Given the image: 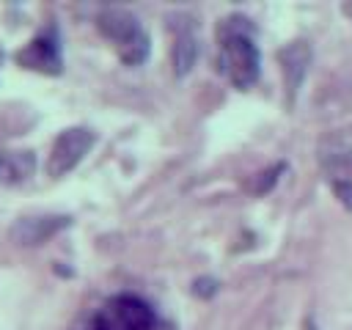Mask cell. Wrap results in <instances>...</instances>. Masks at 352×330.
Returning <instances> with one entry per match:
<instances>
[{"label": "cell", "instance_id": "1", "mask_svg": "<svg viewBox=\"0 0 352 330\" xmlns=\"http://www.w3.org/2000/svg\"><path fill=\"white\" fill-rule=\"evenodd\" d=\"M217 69L234 88H250L258 80V47L253 41V25L242 14H231L217 28Z\"/></svg>", "mask_w": 352, "mask_h": 330}, {"label": "cell", "instance_id": "2", "mask_svg": "<svg viewBox=\"0 0 352 330\" xmlns=\"http://www.w3.org/2000/svg\"><path fill=\"white\" fill-rule=\"evenodd\" d=\"M154 311L135 294H116L102 302L77 330H154Z\"/></svg>", "mask_w": 352, "mask_h": 330}, {"label": "cell", "instance_id": "3", "mask_svg": "<svg viewBox=\"0 0 352 330\" xmlns=\"http://www.w3.org/2000/svg\"><path fill=\"white\" fill-rule=\"evenodd\" d=\"M96 28L104 38H110L118 50V58L126 66H138L148 58V36L135 14L124 8H104L96 16Z\"/></svg>", "mask_w": 352, "mask_h": 330}, {"label": "cell", "instance_id": "4", "mask_svg": "<svg viewBox=\"0 0 352 330\" xmlns=\"http://www.w3.org/2000/svg\"><path fill=\"white\" fill-rule=\"evenodd\" d=\"M96 143V135L88 129V126H69L63 129L52 148H50V157H47V173L50 176H66L69 170H74L80 165V160L94 148Z\"/></svg>", "mask_w": 352, "mask_h": 330}, {"label": "cell", "instance_id": "5", "mask_svg": "<svg viewBox=\"0 0 352 330\" xmlns=\"http://www.w3.org/2000/svg\"><path fill=\"white\" fill-rule=\"evenodd\" d=\"M14 58L25 69H33V72H41V74H60L63 58H60V38H58L55 25H50L36 38H30Z\"/></svg>", "mask_w": 352, "mask_h": 330}, {"label": "cell", "instance_id": "6", "mask_svg": "<svg viewBox=\"0 0 352 330\" xmlns=\"http://www.w3.org/2000/svg\"><path fill=\"white\" fill-rule=\"evenodd\" d=\"M72 220L66 214H25L19 220H14L8 236L16 242V245H25V248H36L41 242H47L50 236H55L58 231H63Z\"/></svg>", "mask_w": 352, "mask_h": 330}, {"label": "cell", "instance_id": "7", "mask_svg": "<svg viewBox=\"0 0 352 330\" xmlns=\"http://www.w3.org/2000/svg\"><path fill=\"white\" fill-rule=\"evenodd\" d=\"M170 30H173V72L176 77L190 74V69L198 60V36H195V22L187 14L170 16Z\"/></svg>", "mask_w": 352, "mask_h": 330}, {"label": "cell", "instance_id": "8", "mask_svg": "<svg viewBox=\"0 0 352 330\" xmlns=\"http://www.w3.org/2000/svg\"><path fill=\"white\" fill-rule=\"evenodd\" d=\"M278 63H280V72H283V85H286V96H289V104L294 102L305 74H308V66H311V44L297 38V41H289L280 52H278Z\"/></svg>", "mask_w": 352, "mask_h": 330}, {"label": "cell", "instance_id": "9", "mask_svg": "<svg viewBox=\"0 0 352 330\" xmlns=\"http://www.w3.org/2000/svg\"><path fill=\"white\" fill-rule=\"evenodd\" d=\"M319 165L333 182H352V146L341 140H324L319 146Z\"/></svg>", "mask_w": 352, "mask_h": 330}, {"label": "cell", "instance_id": "10", "mask_svg": "<svg viewBox=\"0 0 352 330\" xmlns=\"http://www.w3.org/2000/svg\"><path fill=\"white\" fill-rule=\"evenodd\" d=\"M36 170L33 151H0V184H19Z\"/></svg>", "mask_w": 352, "mask_h": 330}, {"label": "cell", "instance_id": "11", "mask_svg": "<svg viewBox=\"0 0 352 330\" xmlns=\"http://www.w3.org/2000/svg\"><path fill=\"white\" fill-rule=\"evenodd\" d=\"M283 170V165H272L270 170H264V173H258V179L253 182V192H267L275 182H278V173Z\"/></svg>", "mask_w": 352, "mask_h": 330}, {"label": "cell", "instance_id": "12", "mask_svg": "<svg viewBox=\"0 0 352 330\" xmlns=\"http://www.w3.org/2000/svg\"><path fill=\"white\" fill-rule=\"evenodd\" d=\"M192 292H195L198 297H212V294L217 292V280H212V278H198V280L192 283Z\"/></svg>", "mask_w": 352, "mask_h": 330}, {"label": "cell", "instance_id": "13", "mask_svg": "<svg viewBox=\"0 0 352 330\" xmlns=\"http://www.w3.org/2000/svg\"><path fill=\"white\" fill-rule=\"evenodd\" d=\"M333 190H336L338 201H341L346 209H352V182H333Z\"/></svg>", "mask_w": 352, "mask_h": 330}, {"label": "cell", "instance_id": "14", "mask_svg": "<svg viewBox=\"0 0 352 330\" xmlns=\"http://www.w3.org/2000/svg\"><path fill=\"white\" fill-rule=\"evenodd\" d=\"M344 11H346V14H349V16H352V3H349V6H346V8H344Z\"/></svg>", "mask_w": 352, "mask_h": 330}]
</instances>
